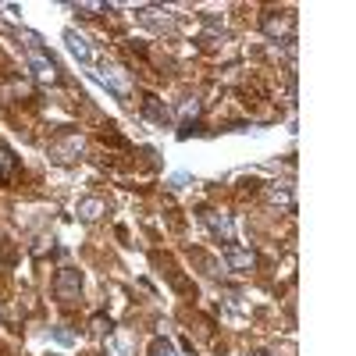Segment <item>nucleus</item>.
Returning a JSON list of instances; mask_svg holds the SVG:
<instances>
[{"label": "nucleus", "instance_id": "obj_1", "mask_svg": "<svg viewBox=\"0 0 356 356\" xmlns=\"http://www.w3.org/2000/svg\"><path fill=\"white\" fill-rule=\"evenodd\" d=\"M25 40V61H29V72H33L43 86H61V68H57V61L43 50L40 36L36 33H22Z\"/></svg>", "mask_w": 356, "mask_h": 356}, {"label": "nucleus", "instance_id": "obj_2", "mask_svg": "<svg viewBox=\"0 0 356 356\" xmlns=\"http://www.w3.org/2000/svg\"><path fill=\"white\" fill-rule=\"evenodd\" d=\"M54 296L61 303H79V296H82V271L79 267H61V271L54 275Z\"/></svg>", "mask_w": 356, "mask_h": 356}, {"label": "nucleus", "instance_id": "obj_3", "mask_svg": "<svg viewBox=\"0 0 356 356\" xmlns=\"http://www.w3.org/2000/svg\"><path fill=\"white\" fill-rule=\"evenodd\" d=\"M97 79H100V82L111 89L114 97H122V100L132 93V79H129V72H122L118 65H107V61H100V65H97Z\"/></svg>", "mask_w": 356, "mask_h": 356}, {"label": "nucleus", "instance_id": "obj_4", "mask_svg": "<svg viewBox=\"0 0 356 356\" xmlns=\"http://www.w3.org/2000/svg\"><path fill=\"white\" fill-rule=\"evenodd\" d=\"M82 150H86V139H82V136H65V139H57V143L50 146V161H57V164H75V161L82 157Z\"/></svg>", "mask_w": 356, "mask_h": 356}, {"label": "nucleus", "instance_id": "obj_5", "mask_svg": "<svg viewBox=\"0 0 356 356\" xmlns=\"http://www.w3.org/2000/svg\"><path fill=\"white\" fill-rule=\"evenodd\" d=\"M296 29V15L292 11H267L264 15V33L271 40H282V36H292Z\"/></svg>", "mask_w": 356, "mask_h": 356}, {"label": "nucleus", "instance_id": "obj_6", "mask_svg": "<svg viewBox=\"0 0 356 356\" xmlns=\"http://www.w3.org/2000/svg\"><path fill=\"white\" fill-rule=\"evenodd\" d=\"M65 47H68V54L75 57L79 65H97L93 47H89V40H86V36H79L75 29H65Z\"/></svg>", "mask_w": 356, "mask_h": 356}, {"label": "nucleus", "instance_id": "obj_7", "mask_svg": "<svg viewBox=\"0 0 356 356\" xmlns=\"http://www.w3.org/2000/svg\"><path fill=\"white\" fill-rule=\"evenodd\" d=\"M225 264L232 267V271H239V275H250L253 267H257V257H253L250 250H243V246L228 243V246H225Z\"/></svg>", "mask_w": 356, "mask_h": 356}, {"label": "nucleus", "instance_id": "obj_8", "mask_svg": "<svg viewBox=\"0 0 356 356\" xmlns=\"http://www.w3.org/2000/svg\"><path fill=\"white\" fill-rule=\"evenodd\" d=\"M203 221H207V228H211L221 243H235V225H232L228 214H221V211H207Z\"/></svg>", "mask_w": 356, "mask_h": 356}, {"label": "nucleus", "instance_id": "obj_9", "mask_svg": "<svg viewBox=\"0 0 356 356\" xmlns=\"http://www.w3.org/2000/svg\"><path fill=\"white\" fill-rule=\"evenodd\" d=\"M75 214H79V221H86V225H93V221H100V218L107 214V203H104L100 196H86V200H79V207H75Z\"/></svg>", "mask_w": 356, "mask_h": 356}, {"label": "nucleus", "instance_id": "obj_10", "mask_svg": "<svg viewBox=\"0 0 356 356\" xmlns=\"http://www.w3.org/2000/svg\"><path fill=\"white\" fill-rule=\"evenodd\" d=\"M143 114L150 118V122H157V125H168V122H171V111L164 107L161 97H146V100H143Z\"/></svg>", "mask_w": 356, "mask_h": 356}, {"label": "nucleus", "instance_id": "obj_11", "mask_svg": "<svg viewBox=\"0 0 356 356\" xmlns=\"http://www.w3.org/2000/svg\"><path fill=\"white\" fill-rule=\"evenodd\" d=\"M139 22L154 25V29H175V18H171V11H164V8H143V11H139Z\"/></svg>", "mask_w": 356, "mask_h": 356}, {"label": "nucleus", "instance_id": "obj_12", "mask_svg": "<svg viewBox=\"0 0 356 356\" xmlns=\"http://www.w3.org/2000/svg\"><path fill=\"white\" fill-rule=\"evenodd\" d=\"M267 200H271L275 207H282V211H292V207H296L289 186H267Z\"/></svg>", "mask_w": 356, "mask_h": 356}, {"label": "nucleus", "instance_id": "obj_13", "mask_svg": "<svg viewBox=\"0 0 356 356\" xmlns=\"http://www.w3.org/2000/svg\"><path fill=\"white\" fill-rule=\"evenodd\" d=\"M196 118H200V100L189 97V100L182 104V136H189V125L196 122Z\"/></svg>", "mask_w": 356, "mask_h": 356}, {"label": "nucleus", "instance_id": "obj_14", "mask_svg": "<svg viewBox=\"0 0 356 356\" xmlns=\"http://www.w3.org/2000/svg\"><path fill=\"white\" fill-rule=\"evenodd\" d=\"M50 335H54V342H61V346H75V342H79V335L68 328V324H57V328H50Z\"/></svg>", "mask_w": 356, "mask_h": 356}, {"label": "nucleus", "instance_id": "obj_15", "mask_svg": "<svg viewBox=\"0 0 356 356\" xmlns=\"http://www.w3.org/2000/svg\"><path fill=\"white\" fill-rule=\"evenodd\" d=\"M15 175V154L0 143V178H11Z\"/></svg>", "mask_w": 356, "mask_h": 356}, {"label": "nucleus", "instance_id": "obj_16", "mask_svg": "<svg viewBox=\"0 0 356 356\" xmlns=\"http://www.w3.org/2000/svg\"><path fill=\"white\" fill-rule=\"evenodd\" d=\"M150 356H178V353H175V346L168 339H154L150 342Z\"/></svg>", "mask_w": 356, "mask_h": 356}, {"label": "nucleus", "instance_id": "obj_17", "mask_svg": "<svg viewBox=\"0 0 356 356\" xmlns=\"http://www.w3.org/2000/svg\"><path fill=\"white\" fill-rule=\"evenodd\" d=\"M93 335H97V339L111 335V317H93Z\"/></svg>", "mask_w": 356, "mask_h": 356}, {"label": "nucleus", "instance_id": "obj_18", "mask_svg": "<svg viewBox=\"0 0 356 356\" xmlns=\"http://www.w3.org/2000/svg\"><path fill=\"white\" fill-rule=\"evenodd\" d=\"M107 356H129V346L118 339H107Z\"/></svg>", "mask_w": 356, "mask_h": 356}, {"label": "nucleus", "instance_id": "obj_19", "mask_svg": "<svg viewBox=\"0 0 356 356\" xmlns=\"http://www.w3.org/2000/svg\"><path fill=\"white\" fill-rule=\"evenodd\" d=\"M246 356H267V353H246Z\"/></svg>", "mask_w": 356, "mask_h": 356}]
</instances>
